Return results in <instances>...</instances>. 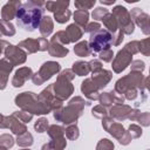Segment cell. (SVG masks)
I'll return each mask as SVG.
<instances>
[{"mask_svg":"<svg viewBox=\"0 0 150 150\" xmlns=\"http://www.w3.org/2000/svg\"><path fill=\"white\" fill-rule=\"evenodd\" d=\"M102 13H103V14H105V13H107V11H105L104 8H96V11L93 13L94 19H101V18H102ZM102 19H103V18H102Z\"/></svg>","mask_w":150,"mask_h":150,"instance_id":"obj_10","label":"cell"},{"mask_svg":"<svg viewBox=\"0 0 150 150\" xmlns=\"http://www.w3.org/2000/svg\"><path fill=\"white\" fill-rule=\"evenodd\" d=\"M43 2H36V1H28L16 9V21L18 25L23 28L25 30L33 32L35 28H38L42 20V6Z\"/></svg>","mask_w":150,"mask_h":150,"instance_id":"obj_1","label":"cell"},{"mask_svg":"<svg viewBox=\"0 0 150 150\" xmlns=\"http://www.w3.org/2000/svg\"><path fill=\"white\" fill-rule=\"evenodd\" d=\"M40 27H41V33L43 35H48L52 29H53V23H52V20L49 16H45L42 20H41V23H40Z\"/></svg>","mask_w":150,"mask_h":150,"instance_id":"obj_3","label":"cell"},{"mask_svg":"<svg viewBox=\"0 0 150 150\" xmlns=\"http://www.w3.org/2000/svg\"><path fill=\"white\" fill-rule=\"evenodd\" d=\"M74 70L79 74V75H84L88 73V67H87V63H83V62H76L74 63Z\"/></svg>","mask_w":150,"mask_h":150,"instance_id":"obj_6","label":"cell"},{"mask_svg":"<svg viewBox=\"0 0 150 150\" xmlns=\"http://www.w3.org/2000/svg\"><path fill=\"white\" fill-rule=\"evenodd\" d=\"M110 40H111V35L109 32L104 29H98L90 36V47L95 52H98L102 48L107 49L109 47Z\"/></svg>","mask_w":150,"mask_h":150,"instance_id":"obj_2","label":"cell"},{"mask_svg":"<svg viewBox=\"0 0 150 150\" xmlns=\"http://www.w3.org/2000/svg\"><path fill=\"white\" fill-rule=\"evenodd\" d=\"M75 52L79 54V55H88L90 52H89V49H88V47H87V42H81L80 45H77L76 46V48H75Z\"/></svg>","mask_w":150,"mask_h":150,"instance_id":"obj_8","label":"cell"},{"mask_svg":"<svg viewBox=\"0 0 150 150\" xmlns=\"http://www.w3.org/2000/svg\"><path fill=\"white\" fill-rule=\"evenodd\" d=\"M74 16H75V20L77 21V23H80L82 26H84L87 23V21H88V13L86 11H83V9L77 11L74 14Z\"/></svg>","mask_w":150,"mask_h":150,"instance_id":"obj_4","label":"cell"},{"mask_svg":"<svg viewBox=\"0 0 150 150\" xmlns=\"http://www.w3.org/2000/svg\"><path fill=\"white\" fill-rule=\"evenodd\" d=\"M100 29V25L98 23H91V25H89L87 28H86V32H96V30H98Z\"/></svg>","mask_w":150,"mask_h":150,"instance_id":"obj_11","label":"cell"},{"mask_svg":"<svg viewBox=\"0 0 150 150\" xmlns=\"http://www.w3.org/2000/svg\"><path fill=\"white\" fill-rule=\"evenodd\" d=\"M69 15H70V12L63 9L62 12H56V13H55V19H56V21H59V22H66V21L69 19Z\"/></svg>","mask_w":150,"mask_h":150,"instance_id":"obj_7","label":"cell"},{"mask_svg":"<svg viewBox=\"0 0 150 150\" xmlns=\"http://www.w3.org/2000/svg\"><path fill=\"white\" fill-rule=\"evenodd\" d=\"M47 125H48V121L45 120V118H41V120L35 124V129H36L39 132H43L45 129L47 128Z\"/></svg>","mask_w":150,"mask_h":150,"instance_id":"obj_9","label":"cell"},{"mask_svg":"<svg viewBox=\"0 0 150 150\" xmlns=\"http://www.w3.org/2000/svg\"><path fill=\"white\" fill-rule=\"evenodd\" d=\"M67 30L71 36V41H76V40H79L81 38V30L75 25H70Z\"/></svg>","mask_w":150,"mask_h":150,"instance_id":"obj_5","label":"cell"}]
</instances>
